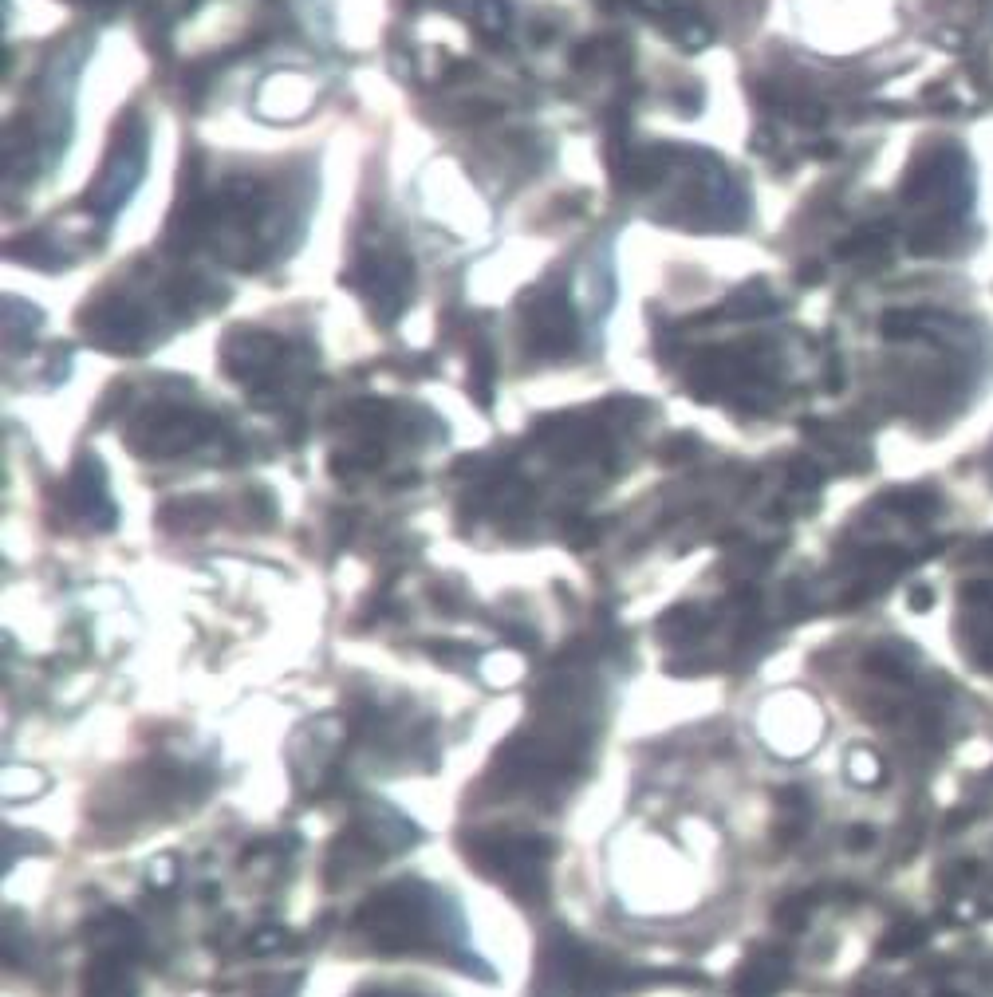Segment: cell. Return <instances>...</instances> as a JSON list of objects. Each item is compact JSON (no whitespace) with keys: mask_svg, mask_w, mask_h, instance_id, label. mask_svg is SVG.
Here are the masks:
<instances>
[{"mask_svg":"<svg viewBox=\"0 0 993 997\" xmlns=\"http://www.w3.org/2000/svg\"><path fill=\"white\" fill-rule=\"evenodd\" d=\"M426 891L414 883H398L367 899L359 927L383 950H414L434 931V907L422 899Z\"/></svg>","mask_w":993,"mask_h":997,"instance_id":"cell-1","label":"cell"},{"mask_svg":"<svg viewBox=\"0 0 993 997\" xmlns=\"http://www.w3.org/2000/svg\"><path fill=\"white\" fill-rule=\"evenodd\" d=\"M213 434V418L198 410H162L138 422L134 442L142 454H182L186 446H198Z\"/></svg>","mask_w":993,"mask_h":997,"instance_id":"cell-2","label":"cell"},{"mask_svg":"<svg viewBox=\"0 0 993 997\" xmlns=\"http://www.w3.org/2000/svg\"><path fill=\"white\" fill-rule=\"evenodd\" d=\"M355 284L383 320H395L410 296V265L402 257H367L355 272Z\"/></svg>","mask_w":993,"mask_h":997,"instance_id":"cell-3","label":"cell"},{"mask_svg":"<svg viewBox=\"0 0 993 997\" xmlns=\"http://www.w3.org/2000/svg\"><path fill=\"white\" fill-rule=\"evenodd\" d=\"M280 351H284V343L272 339V335L237 332L229 339L225 367H229V375H237V379H245V383H261L268 371L280 363Z\"/></svg>","mask_w":993,"mask_h":997,"instance_id":"cell-4","label":"cell"},{"mask_svg":"<svg viewBox=\"0 0 993 997\" xmlns=\"http://www.w3.org/2000/svg\"><path fill=\"white\" fill-rule=\"evenodd\" d=\"M789 982V954L781 946H761L741 962V974L733 982L737 997H773Z\"/></svg>","mask_w":993,"mask_h":997,"instance_id":"cell-5","label":"cell"},{"mask_svg":"<svg viewBox=\"0 0 993 997\" xmlns=\"http://www.w3.org/2000/svg\"><path fill=\"white\" fill-rule=\"evenodd\" d=\"M532 347H540L544 355H564L576 343V324H572V308L564 296H540L536 300V316L529 320Z\"/></svg>","mask_w":993,"mask_h":997,"instance_id":"cell-6","label":"cell"},{"mask_svg":"<svg viewBox=\"0 0 993 997\" xmlns=\"http://www.w3.org/2000/svg\"><path fill=\"white\" fill-rule=\"evenodd\" d=\"M71 501L75 509L99 525V529H111L115 525V501L107 497V481H103V466L99 462H79L75 473H71Z\"/></svg>","mask_w":993,"mask_h":997,"instance_id":"cell-7","label":"cell"},{"mask_svg":"<svg viewBox=\"0 0 993 997\" xmlns=\"http://www.w3.org/2000/svg\"><path fill=\"white\" fill-rule=\"evenodd\" d=\"M87 942L95 946V954L131 962V954L142 950V931H138V923L127 919L123 911H103L99 919L87 923Z\"/></svg>","mask_w":993,"mask_h":997,"instance_id":"cell-8","label":"cell"},{"mask_svg":"<svg viewBox=\"0 0 993 997\" xmlns=\"http://www.w3.org/2000/svg\"><path fill=\"white\" fill-rule=\"evenodd\" d=\"M91 335L115 351H138L142 347V320L131 304L123 300H107L99 308V316L91 320Z\"/></svg>","mask_w":993,"mask_h":997,"instance_id":"cell-9","label":"cell"},{"mask_svg":"<svg viewBox=\"0 0 993 997\" xmlns=\"http://www.w3.org/2000/svg\"><path fill=\"white\" fill-rule=\"evenodd\" d=\"M87 997H134L131 974L123 958L95 954L87 966Z\"/></svg>","mask_w":993,"mask_h":997,"instance_id":"cell-10","label":"cell"},{"mask_svg":"<svg viewBox=\"0 0 993 997\" xmlns=\"http://www.w3.org/2000/svg\"><path fill=\"white\" fill-rule=\"evenodd\" d=\"M710 627V619H706V611H698V607H670L666 615H662L659 631L666 643H690L694 635H702Z\"/></svg>","mask_w":993,"mask_h":997,"instance_id":"cell-11","label":"cell"},{"mask_svg":"<svg viewBox=\"0 0 993 997\" xmlns=\"http://www.w3.org/2000/svg\"><path fill=\"white\" fill-rule=\"evenodd\" d=\"M812 907H816V895H789V899H781L777 903V927L781 931H804L808 927V915H812Z\"/></svg>","mask_w":993,"mask_h":997,"instance_id":"cell-12","label":"cell"},{"mask_svg":"<svg viewBox=\"0 0 993 997\" xmlns=\"http://www.w3.org/2000/svg\"><path fill=\"white\" fill-rule=\"evenodd\" d=\"M44 789V781H40V773L36 769H8L4 773V797H32V793H40Z\"/></svg>","mask_w":993,"mask_h":997,"instance_id":"cell-13","label":"cell"},{"mask_svg":"<svg viewBox=\"0 0 993 997\" xmlns=\"http://www.w3.org/2000/svg\"><path fill=\"white\" fill-rule=\"evenodd\" d=\"M927 934H923V927L919 923H903V927H895V931L887 934L883 942H879V950L883 954H903V950H911V946H919Z\"/></svg>","mask_w":993,"mask_h":997,"instance_id":"cell-14","label":"cell"},{"mask_svg":"<svg viewBox=\"0 0 993 997\" xmlns=\"http://www.w3.org/2000/svg\"><path fill=\"white\" fill-rule=\"evenodd\" d=\"M292 946V938L284 927H261V931H253L249 938V950L253 954H280V950H288Z\"/></svg>","mask_w":993,"mask_h":997,"instance_id":"cell-15","label":"cell"},{"mask_svg":"<svg viewBox=\"0 0 993 997\" xmlns=\"http://www.w3.org/2000/svg\"><path fill=\"white\" fill-rule=\"evenodd\" d=\"M848 769H852V781H860V785H875V781H879V761H875L867 749H856V753H852Z\"/></svg>","mask_w":993,"mask_h":997,"instance_id":"cell-16","label":"cell"},{"mask_svg":"<svg viewBox=\"0 0 993 997\" xmlns=\"http://www.w3.org/2000/svg\"><path fill=\"white\" fill-rule=\"evenodd\" d=\"M477 16H481V24H485L489 32H505V24H509V4L485 0V4H477Z\"/></svg>","mask_w":993,"mask_h":997,"instance_id":"cell-17","label":"cell"},{"mask_svg":"<svg viewBox=\"0 0 993 997\" xmlns=\"http://www.w3.org/2000/svg\"><path fill=\"white\" fill-rule=\"evenodd\" d=\"M178 879V864H174V856H162V860H154L150 864V883L154 887H170Z\"/></svg>","mask_w":993,"mask_h":997,"instance_id":"cell-18","label":"cell"},{"mask_svg":"<svg viewBox=\"0 0 993 997\" xmlns=\"http://www.w3.org/2000/svg\"><path fill=\"white\" fill-rule=\"evenodd\" d=\"M568 540H572V544H580V548H584V544H592V540H596V525H588V521L568 525Z\"/></svg>","mask_w":993,"mask_h":997,"instance_id":"cell-19","label":"cell"},{"mask_svg":"<svg viewBox=\"0 0 993 997\" xmlns=\"http://www.w3.org/2000/svg\"><path fill=\"white\" fill-rule=\"evenodd\" d=\"M871 840H875V832H871V828H852V832H848V848H852V852H863Z\"/></svg>","mask_w":993,"mask_h":997,"instance_id":"cell-20","label":"cell"},{"mask_svg":"<svg viewBox=\"0 0 993 997\" xmlns=\"http://www.w3.org/2000/svg\"><path fill=\"white\" fill-rule=\"evenodd\" d=\"M911 607H915V611L930 607V592H915V596H911Z\"/></svg>","mask_w":993,"mask_h":997,"instance_id":"cell-21","label":"cell"}]
</instances>
